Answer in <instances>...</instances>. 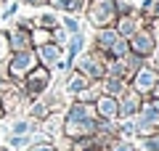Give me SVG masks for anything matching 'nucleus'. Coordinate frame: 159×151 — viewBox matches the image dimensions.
Instances as JSON below:
<instances>
[{"label":"nucleus","mask_w":159,"mask_h":151,"mask_svg":"<svg viewBox=\"0 0 159 151\" xmlns=\"http://www.w3.org/2000/svg\"><path fill=\"white\" fill-rule=\"evenodd\" d=\"M85 13H88V21L96 29L114 27V21L119 16L117 13V0H85Z\"/></svg>","instance_id":"obj_1"},{"label":"nucleus","mask_w":159,"mask_h":151,"mask_svg":"<svg viewBox=\"0 0 159 151\" xmlns=\"http://www.w3.org/2000/svg\"><path fill=\"white\" fill-rule=\"evenodd\" d=\"M37 64H40V61H37V53H34L32 48L16 50L13 58L8 61V77H11V80H24L34 66H37Z\"/></svg>","instance_id":"obj_2"},{"label":"nucleus","mask_w":159,"mask_h":151,"mask_svg":"<svg viewBox=\"0 0 159 151\" xmlns=\"http://www.w3.org/2000/svg\"><path fill=\"white\" fill-rule=\"evenodd\" d=\"M130 40V50L133 53H138V56H151L154 48H157V37H154L151 29H138Z\"/></svg>","instance_id":"obj_3"},{"label":"nucleus","mask_w":159,"mask_h":151,"mask_svg":"<svg viewBox=\"0 0 159 151\" xmlns=\"http://www.w3.org/2000/svg\"><path fill=\"white\" fill-rule=\"evenodd\" d=\"M51 85V74H48V69H40V66H34L32 72L24 77V88H27V93L29 95H40L43 90Z\"/></svg>","instance_id":"obj_4"},{"label":"nucleus","mask_w":159,"mask_h":151,"mask_svg":"<svg viewBox=\"0 0 159 151\" xmlns=\"http://www.w3.org/2000/svg\"><path fill=\"white\" fill-rule=\"evenodd\" d=\"M103 56V53H101ZM101 56H90V53H85V56H80V64H77V72H82L88 80H101L103 74H106V69H103V58Z\"/></svg>","instance_id":"obj_5"},{"label":"nucleus","mask_w":159,"mask_h":151,"mask_svg":"<svg viewBox=\"0 0 159 151\" xmlns=\"http://www.w3.org/2000/svg\"><path fill=\"white\" fill-rule=\"evenodd\" d=\"M157 82H159V74L151 66H141V69L133 72V85H135L138 93H151L157 88Z\"/></svg>","instance_id":"obj_6"},{"label":"nucleus","mask_w":159,"mask_h":151,"mask_svg":"<svg viewBox=\"0 0 159 151\" xmlns=\"http://www.w3.org/2000/svg\"><path fill=\"white\" fill-rule=\"evenodd\" d=\"M37 61L43 64V66H56L58 61H61V45L58 43H45V45H37Z\"/></svg>","instance_id":"obj_7"},{"label":"nucleus","mask_w":159,"mask_h":151,"mask_svg":"<svg viewBox=\"0 0 159 151\" xmlns=\"http://www.w3.org/2000/svg\"><path fill=\"white\" fill-rule=\"evenodd\" d=\"M27 48H32V32L29 29H24V27H16L13 32H8V50H27Z\"/></svg>","instance_id":"obj_8"},{"label":"nucleus","mask_w":159,"mask_h":151,"mask_svg":"<svg viewBox=\"0 0 159 151\" xmlns=\"http://www.w3.org/2000/svg\"><path fill=\"white\" fill-rule=\"evenodd\" d=\"M119 37H122V34H119L114 27H101V29H98V34H96V45H98V50H101L103 56H109L111 45L117 43Z\"/></svg>","instance_id":"obj_9"},{"label":"nucleus","mask_w":159,"mask_h":151,"mask_svg":"<svg viewBox=\"0 0 159 151\" xmlns=\"http://www.w3.org/2000/svg\"><path fill=\"white\" fill-rule=\"evenodd\" d=\"M114 29H117L122 37H133V34L141 29V19L133 16V13H125V16H117V21H114Z\"/></svg>","instance_id":"obj_10"},{"label":"nucleus","mask_w":159,"mask_h":151,"mask_svg":"<svg viewBox=\"0 0 159 151\" xmlns=\"http://www.w3.org/2000/svg\"><path fill=\"white\" fill-rule=\"evenodd\" d=\"M119 106V117H133L135 112H141V98H138V90H133V93H125L122 95V101L117 103Z\"/></svg>","instance_id":"obj_11"},{"label":"nucleus","mask_w":159,"mask_h":151,"mask_svg":"<svg viewBox=\"0 0 159 151\" xmlns=\"http://www.w3.org/2000/svg\"><path fill=\"white\" fill-rule=\"evenodd\" d=\"M48 6L61 13H80L85 8V0H48Z\"/></svg>","instance_id":"obj_12"},{"label":"nucleus","mask_w":159,"mask_h":151,"mask_svg":"<svg viewBox=\"0 0 159 151\" xmlns=\"http://www.w3.org/2000/svg\"><path fill=\"white\" fill-rule=\"evenodd\" d=\"M96 106H98V112H101V117H117V112H119L117 101H114L111 95H101V98L96 101Z\"/></svg>","instance_id":"obj_13"},{"label":"nucleus","mask_w":159,"mask_h":151,"mask_svg":"<svg viewBox=\"0 0 159 151\" xmlns=\"http://www.w3.org/2000/svg\"><path fill=\"white\" fill-rule=\"evenodd\" d=\"M141 112H143V119H148L151 125H159V98L141 103Z\"/></svg>","instance_id":"obj_14"},{"label":"nucleus","mask_w":159,"mask_h":151,"mask_svg":"<svg viewBox=\"0 0 159 151\" xmlns=\"http://www.w3.org/2000/svg\"><path fill=\"white\" fill-rule=\"evenodd\" d=\"M141 16L146 21H159V0H143L141 3Z\"/></svg>","instance_id":"obj_15"},{"label":"nucleus","mask_w":159,"mask_h":151,"mask_svg":"<svg viewBox=\"0 0 159 151\" xmlns=\"http://www.w3.org/2000/svg\"><path fill=\"white\" fill-rule=\"evenodd\" d=\"M88 82H90V80H85V74L77 72V74H74V77L66 82V90H69V93H80V90L88 88Z\"/></svg>","instance_id":"obj_16"},{"label":"nucleus","mask_w":159,"mask_h":151,"mask_svg":"<svg viewBox=\"0 0 159 151\" xmlns=\"http://www.w3.org/2000/svg\"><path fill=\"white\" fill-rule=\"evenodd\" d=\"M61 27L66 29V34H77L80 32V19L74 16V13H66V16L61 19Z\"/></svg>","instance_id":"obj_17"},{"label":"nucleus","mask_w":159,"mask_h":151,"mask_svg":"<svg viewBox=\"0 0 159 151\" xmlns=\"http://www.w3.org/2000/svg\"><path fill=\"white\" fill-rule=\"evenodd\" d=\"M58 24H61V19H56L53 13H43V16L37 19V27H45V29H56Z\"/></svg>","instance_id":"obj_18"},{"label":"nucleus","mask_w":159,"mask_h":151,"mask_svg":"<svg viewBox=\"0 0 159 151\" xmlns=\"http://www.w3.org/2000/svg\"><path fill=\"white\" fill-rule=\"evenodd\" d=\"M103 90H106V95H117L119 90H122V82H119L117 77H109L106 82H103Z\"/></svg>","instance_id":"obj_19"},{"label":"nucleus","mask_w":159,"mask_h":151,"mask_svg":"<svg viewBox=\"0 0 159 151\" xmlns=\"http://www.w3.org/2000/svg\"><path fill=\"white\" fill-rule=\"evenodd\" d=\"M29 143H32V140H29L27 135H24V138L21 135H13L11 138V146H16V149H24V146H29Z\"/></svg>","instance_id":"obj_20"},{"label":"nucleus","mask_w":159,"mask_h":151,"mask_svg":"<svg viewBox=\"0 0 159 151\" xmlns=\"http://www.w3.org/2000/svg\"><path fill=\"white\" fill-rule=\"evenodd\" d=\"M29 130H32V125H29V122H24V119H21V122H16V125H13V133H16V135H27L29 133Z\"/></svg>","instance_id":"obj_21"},{"label":"nucleus","mask_w":159,"mask_h":151,"mask_svg":"<svg viewBox=\"0 0 159 151\" xmlns=\"http://www.w3.org/2000/svg\"><path fill=\"white\" fill-rule=\"evenodd\" d=\"M146 151H159V135H151V138H146Z\"/></svg>","instance_id":"obj_22"},{"label":"nucleus","mask_w":159,"mask_h":151,"mask_svg":"<svg viewBox=\"0 0 159 151\" xmlns=\"http://www.w3.org/2000/svg\"><path fill=\"white\" fill-rule=\"evenodd\" d=\"M6 50H8V34L0 32V58L6 56Z\"/></svg>","instance_id":"obj_23"},{"label":"nucleus","mask_w":159,"mask_h":151,"mask_svg":"<svg viewBox=\"0 0 159 151\" xmlns=\"http://www.w3.org/2000/svg\"><path fill=\"white\" fill-rule=\"evenodd\" d=\"M114 151H133V143H127V140H119V143L114 146Z\"/></svg>","instance_id":"obj_24"},{"label":"nucleus","mask_w":159,"mask_h":151,"mask_svg":"<svg viewBox=\"0 0 159 151\" xmlns=\"http://www.w3.org/2000/svg\"><path fill=\"white\" fill-rule=\"evenodd\" d=\"M32 151H56V149H53V146H48V140H45V143H40L37 149H32Z\"/></svg>","instance_id":"obj_25"},{"label":"nucleus","mask_w":159,"mask_h":151,"mask_svg":"<svg viewBox=\"0 0 159 151\" xmlns=\"http://www.w3.org/2000/svg\"><path fill=\"white\" fill-rule=\"evenodd\" d=\"M122 133H135V125H133V122H125V125H122Z\"/></svg>","instance_id":"obj_26"},{"label":"nucleus","mask_w":159,"mask_h":151,"mask_svg":"<svg viewBox=\"0 0 159 151\" xmlns=\"http://www.w3.org/2000/svg\"><path fill=\"white\" fill-rule=\"evenodd\" d=\"M45 114H48L45 106H37V109H34V117H45Z\"/></svg>","instance_id":"obj_27"},{"label":"nucleus","mask_w":159,"mask_h":151,"mask_svg":"<svg viewBox=\"0 0 159 151\" xmlns=\"http://www.w3.org/2000/svg\"><path fill=\"white\" fill-rule=\"evenodd\" d=\"M0 3H11V0H0Z\"/></svg>","instance_id":"obj_28"},{"label":"nucleus","mask_w":159,"mask_h":151,"mask_svg":"<svg viewBox=\"0 0 159 151\" xmlns=\"http://www.w3.org/2000/svg\"><path fill=\"white\" fill-rule=\"evenodd\" d=\"M85 151H96V149H85Z\"/></svg>","instance_id":"obj_29"},{"label":"nucleus","mask_w":159,"mask_h":151,"mask_svg":"<svg viewBox=\"0 0 159 151\" xmlns=\"http://www.w3.org/2000/svg\"><path fill=\"white\" fill-rule=\"evenodd\" d=\"M0 114H3V109H0Z\"/></svg>","instance_id":"obj_30"},{"label":"nucleus","mask_w":159,"mask_h":151,"mask_svg":"<svg viewBox=\"0 0 159 151\" xmlns=\"http://www.w3.org/2000/svg\"><path fill=\"white\" fill-rule=\"evenodd\" d=\"M157 85H159V82H157Z\"/></svg>","instance_id":"obj_31"}]
</instances>
